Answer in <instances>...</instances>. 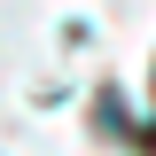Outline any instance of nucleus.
Instances as JSON below:
<instances>
[]
</instances>
